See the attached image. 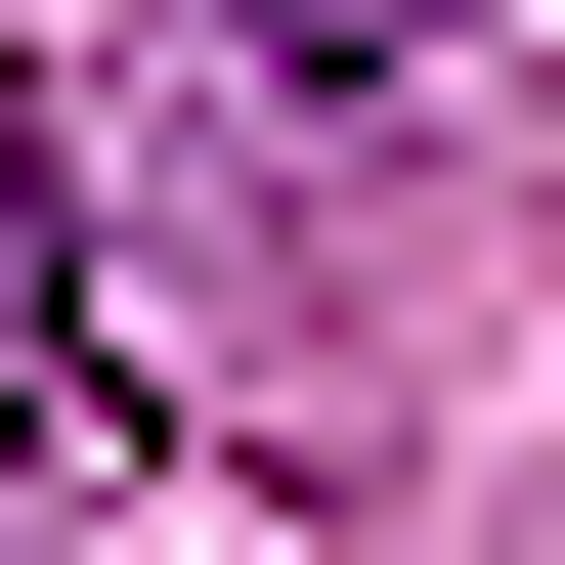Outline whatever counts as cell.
Instances as JSON below:
<instances>
[{
	"label": "cell",
	"mask_w": 565,
	"mask_h": 565,
	"mask_svg": "<svg viewBox=\"0 0 565 565\" xmlns=\"http://www.w3.org/2000/svg\"><path fill=\"white\" fill-rule=\"evenodd\" d=\"M0 435H131V349H87V131L0 87Z\"/></svg>",
	"instance_id": "cell-1"
}]
</instances>
